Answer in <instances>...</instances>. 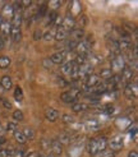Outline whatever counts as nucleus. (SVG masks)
Listing matches in <instances>:
<instances>
[{
	"label": "nucleus",
	"instance_id": "nucleus-8",
	"mask_svg": "<svg viewBox=\"0 0 138 157\" xmlns=\"http://www.w3.org/2000/svg\"><path fill=\"white\" fill-rule=\"evenodd\" d=\"M86 150L91 156H97L98 155V146H97V138H91L87 144H86Z\"/></svg>",
	"mask_w": 138,
	"mask_h": 157
},
{
	"label": "nucleus",
	"instance_id": "nucleus-47",
	"mask_svg": "<svg viewBox=\"0 0 138 157\" xmlns=\"http://www.w3.org/2000/svg\"><path fill=\"white\" fill-rule=\"evenodd\" d=\"M45 157H55V156H54V155H50V156H45Z\"/></svg>",
	"mask_w": 138,
	"mask_h": 157
},
{
	"label": "nucleus",
	"instance_id": "nucleus-16",
	"mask_svg": "<svg viewBox=\"0 0 138 157\" xmlns=\"http://www.w3.org/2000/svg\"><path fill=\"white\" fill-rule=\"evenodd\" d=\"M74 67H75L74 61H67V63H64V64L61 65L60 72L63 73L64 75H71L72 72H73V69H74Z\"/></svg>",
	"mask_w": 138,
	"mask_h": 157
},
{
	"label": "nucleus",
	"instance_id": "nucleus-38",
	"mask_svg": "<svg viewBox=\"0 0 138 157\" xmlns=\"http://www.w3.org/2000/svg\"><path fill=\"white\" fill-rule=\"evenodd\" d=\"M42 65H44L46 69H51V67H52L54 64L51 63V60H50L49 58H46V59H44V60H42Z\"/></svg>",
	"mask_w": 138,
	"mask_h": 157
},
{
	"label": "nucleus",
	"instance_id": "nucleus-12",
	"mask_svg": "<svg viewBox=\"0 0 138 157\" xmlns=\"http://www.w3.org/2000/svg\"><path fill=\"white\" fill-rule=\"evenodd\" d=\"M65 55H67V51H58L55 54H52L51 56L49 58L51 60L52 64H63L64 63V59H65Z\"/></svg>",
	"mask_w": 138,
	"mask_h": 157
},
{
	"label": "nucleus",
	"instance_id": "nucleus-44",
	"mask_svg": "<svg viewBox=\"0 0 138 157\" xmlns=\"http://www.w3.org/2000/svg\"><path fill=\"white\" fill-rule=\"evenodd\" d=\"M4 46H5V41L3 40V38H0V50H3Z\"/></svg>",
	"mask_w": 138,
	"mask_h": 157
},
{
	"label": "nucleus",
	"instance_id": "nucleus-19",
	"mask_svg": "<svg viewBox=\"0 0 138 157\" xmlns=\"http://www.w3.org/2000/svg\"><path fill=\"white\" fill-rule=\"evenodd\" d=\"M0 86L4 88V90H10L13 87V81L9 75H4L2 79H0Z\"/></svg>",
	"mask_w": 138,
	"mask_h": 157
},
{
	"label": "nucleus",
	"instance_id": "nucleus-6",
	"mask_svg": "<svg viewBox=\"0 0 138 157\" xmlns=\"http://www.w3.org/2000/svg\"><path fill=\"white\" fill-rule=\"evenodd\" d=\"M10 28H12V25L9 21H3L2 25H0V38H3L5 41L6 38H9L10 36Z\"/></svg>",
	"mask_w": 138,
	"mask_h": 157
},
{
	"label": "nucleus",
	"instance_id": "nucleus-40",
	"mask_svg": "<svg viewBox=\"0 0 138 157\" xmlns=\"http://www.w3.org/2000/svg\"><path fill=\"white\" fill-rule=\"evenodd\" d=\"M6 129L9 130V132H14L15 129H17V124H15V123H8Z\"/></svg>",
	"mask_w": 138,
	"mask_h": 157
},
{
	"label": "nucleus",
	"instance_id": "nucleus-39",
	"mask_svg": "<svg viewBox=\"0 0 138 157\" xmlns=\"http://www.w3.org/2000/svg\"><path fill=\"white\" fill-rule=\"evenodd\" d=\"M41 146L44 150H50V140H46V139L41 140Z\"/></svg>",
	"mask_w": 138,
	"mask_h": 157
},
{
	"label": "nucleus",
	"instance_id": "nucleus-36",
	"mask_svg": "<svg viewBox=\"0 0 138 157\" xmlns=\"http://www.w3.org/2000/svg\"><path fill=\"white\" fill-rule=\"evenodd\" d=\"M58 17V13L56 12H50V14H49V19H48V23L46 25H51L52 26V23H54V21H55V18Z\"/></svg>",
	"mask_w": 138,
	"mask_h": 157
},
{
	"label": "nucleus",
	"instance_id": "nucleus-5",
	"mask_svg": "<svg viewBox=\"0 0 138 157\" xmlns=\"http://www.w3.org/2000/svg\"><path fill=\"white\" fill-rule=\"evenodd\" d=\"M124 93L128 98H137V95H138V86H137V82L134 81L133 83H128L125 86V90H124Z\"/></svg>",
	"mask_w": 138,
	"mask_h": 157
},
{
	"label": "nucleus",
	"instance_id": "nucleus-29",
	"mask_svg": "<svg viewBox=\"0 0 138 157\" xmlns=\"http://www.w3.org/2000/svg\"><path fill=\"white\" fill-rule=\"evenodd\" d=\"M22 132H23V134H25V137H26V139H27V140H28V139H33V137H35V132H33V129H32V128L26 127V128L23 129Z\"/></svg>",
	"mask_w": 138,
	"mask_h": 157
},
{
	"label": "nucleus",
	"instance_id": "nucleus-17",
	"mask_svg": "<svg viewBox=\"0 0 138 157\" xmlns=\"http://www.w3.org/2000/svg\"><path fill=\"white\" fill-rule=\"evenodd\" d=\"M69 33H71V38H69V40L75 41V42H79L81 38H83V36H84V31L83 29H73Z\"/></svg>",
	"mask_w": 138,
	"mask_h": 157
},
{
	"label": "nucleus",
	"instance_id": "nucleus-9",
	"mask_svg": "<svg viewBox=\"0 0 138 157\" xmlns=\"http://www.w3.org/2000/svg\"><path fill=\"white\" fill-rule=\"evenodd\" d=\"M74 21H75V18H73L69 14H67V17L63 18V22H61V26L60 27L63 28V29H65L67 32L69 33L71 31L74 29Z\"/></svg>",
	"mask_w": 138,
	"mask_h": 157
},
{
	"label": "nucleus",
	"instance_id": "nucleus-1",
	"mask_svg": "<svg viewBox=\"0 0 138 157\" xmlns=\"http://www.w3.org/2000/svg\"><path fill=\"white\" fill-rule=\"evenodd\" d=\"M81 93V91L78 88H74V90H71V91H65L60 95V100L63 101L64 104H74L77 97H78V95Z\"/></svg>",
	"mask_w": 138,
	"mask_h": 157
},
{
	"label": "nucleus",
	"instance_id": "nucleus-13",
	"mask_svg": "<svg viewBox=\"0 0 138 157\" xmlns=\"http://www.w3.org/2000/svg\"><path fill=\"white\" fill-rule=\"evenodd\" d=\"M71 17H78L81 14V3L79 2H72L69 4V13H68Z\"/></svg>",
	"mask_w": 138,
	"mask_h": 157
},
{
	"label": "nucleus",
	"instance_id": "nucleus-24",
	"mask_svg": "<svg viewBox=\"0 0 138 157\" xmlns=\"http://www.w3.org/2000/svg\"><path fill=\"white\" fill-rule=\"evenodd\" d=\"M100 79H105L107 81L109 78L113 77V70L110 68H105V69H101V72H100Z\"/></svg>",
	"mask_w": 138,
	"mask_h": 157
},
{
	"label": "nucleus",
	"instance_id": "nucleus-28",
	"mask_svg": "<svg viewBox=\"0 0 138 157\" xmlns=\"http://www.w3.org/2000/svg\"><path fill=\"white\" fill-rule=\"evenodd\" d=\"M58 140H59L61 144H68V143L72 142V136L68 134V133H63V134H60V137H59Z\"/></svg>",
	"mask_w": 138,
	"mask_h": 157
},
{
	"label": "nucleus",
	"instance_id": "nucleus-15",
	"mask_svg": "<svg viewBox=\"0 0 138 157\" xmlns=\"http://www.w3.org/2000/svg\"><path fill=\"white\" fill-rule=\"evenodd\" d=\"M45 117H46V120H49V121H56V119L59 117L58 110L52 109V107L46 109V111H45Z\"/></svg>",
	"mask_w": 138,
	"mask_h": 157
},
{
	"label": "nucleus",
	"instance_id": "nucleus-27",
	"mask_svg": "<svg viewBox=\"0 0 138 157\" xmlns=\"http://www.w3.org/2000/svg\"><path fill=\"white\" fill-rule=\"evenodd\" d=\"M10 58L9 56H6V55H3V56H0V69H5L10 65Z\"/></svg>",
	"mask_w": 138,
	"mask_h": 157
},
{
	"label": "nucleus",
	"instance_id": "nucleus-3",
	"mask_svg": "<svg viewBox=\"0 0 138 157\" xmlns=\"http://www.w3.org/2000/svg\"><path fill=\"white\" fill-rule=\"evenodd\" d=\"M100 82H101V79H100V77H98L97 74H94V73L83 78L84 88H87V90H91V88L97 87V86L100 84Z\"/></svg>",
	"mask_w": 138,
	"mask_h": 157
},
{
	"label": "nucleus",
	"instance_id": "nucleus-35",
	"mask_svg": "<svg viewBox=\"0 0 138 157\" xmlns=\"http://www.w3.org/2000/svg\"><path fill=\"white\" fill-rule=\"evenodd\" d=\"M60 5H61V2H50L48 4V6L50 8V9H52L51 12H55L58 8H60Z\"/></svg>",
	"mask_w": 138,
	"mask_h": 157
},
{
	"label": "nucleus",
	"instance_id": "nucleus-20",
	"mask_svg": "<svg viewBox=\"0 0 138 157\" xmlns=\"http://www.w3.org/2000/svg\"><path fill=\"white\" fill-rule=\"evenodd\" d=\"M10 37L13 38L14 42L21 41V38H22L21 27H12V28H10Z\"/></svg>",
	"mask_w": 138,
	"mask_h": 157
},
{
	"label": "nucleus",
	"instance_id": "nucleus-11",
	"mask_svg": "<svg viewBox=\"0 0 138 157\" xmlns=\"http://www.w3.org/2000/svg\"><path fill=\"white\" fill-rule=\"evenodd\" d=\"M13 14H14V8H13V5L12 4H5L4 6H3V12H2V18H3V21H12V18H13Z\"/></svg>",
	"mask_w": 138,
	"mask_h": 157
},
{
	"label": "nucleus",
	"instance_id": "nucleus-48",
	"mask_svg": "<svg viewBox=\"0 0 138 157\" xmlns=\"http://www.w3.org/2000/svg\"><path fill=\"white\" fill-rule=\"evenodd\" d=\"M3 150V148H2V143H0V151H2Z\"/></svg>",
	"mask_w": 138,
	"mask_h": 157
},
{
	"label": "nucleus",
	"instance_id": "nucleus-4",
	"mask_svg": "<svg viewBox=\"0 0 138 157\" xmlns=\"http://www.w3.org/2000/svg\"><path fill=\"white\" fill-rule=\"evenodd\" d=\"M123 146H124V142H123L121 136H115L110 140H107V147H109V150L114 152H118L119 150H121Z\"/></svg>",
	"mask_w": 138,
	"mask_h": 157
},
{
	"label": "nucleus",
	"instance_id": "nucleus-30",
	"mask_svg": "<svg viewBox=\"0 0 138 157\" xmlns=\"http://www.w3.org/2000/svg\"><path fill=\"white\" fill-rule=\"evenodd\" d=\"M14 98L17 102H21V101L23 100V91L21 87H15L14 90Z\"/></svg>",
	"mask_w": 138,
	"mask_h": 157
},
{
	"label": "nucleus",
	"instance_id": "nucleus-31",
	"mask_svg": "<svg viewBox=\"0 0 138 157\" xmlns=\"http://www.w3.org/2000/svg\"><path fill=\"white\" fill-rule=\"evenodd\" d=\"M13 119L15 121H22L23 119H25V115H23L22 110H14L13 111Z\"/></svg>",
	"mask_w": 138,
	"mask_h": 157
},
{
	"label": "nucleus",
	"instance_id": "nucleus-41",
	"mask_svg": "<svg viewBox=\"0 0 138 157\" xmlns=\"http://www.w3.org/2000/svg\"><path fill=\"white\" fill-rule=\"evenodd\" d=\"M41 36H42V32H41L40 29H37L36 32L33 33V40H40V38H41Z\"/></svg>",
	"mask_w": 138,
	"mask_h": 157
},
{
	"label": "nucleus",
	"instance_id": "nucleus-33",
	"mask_svg": "<svg viewBox=\"0 0 138 157\" xmlns=\"http://www.w3.org/2000/svg\"><path fill=\"white\" fill-rule=\"evenodd\" d=\"M54 37H55V32H54V31H51V29L46 31V32L44 33V38H45L46 41H50V40H52Z\"/></svg>",
	"mask_w": 138,
	"mask_h": 157
},
{
	"label": "nucleus",
	"instance_id": "nucleus-23",
	"mask_svg": "<svg viewBox=\"0 0 138 157\" xmlns=\"http://www.w3.org/2000/svg\"><path fill=\"white\" fill-rule=\"evenodd\" d=\"M88 109V105L87 104H83V102H74L72 105V110L74 113H82V111H86Z\"/></svg>",
	"mask_w": 138,
	"mask_h": 157
},
{
	"label": "nucleus",
	"instance_id": "nucleus-21",
	"mask_svg": "<svg viewBox=\"0 0 138 157\" xmlns=\"http://www.w3.org/2000/svg\"><path fill=\"white\" fill-rule=\"evenodd\" d=\"M13 133H14V139L17 140L19 144H26V143H27V139H26V137H25V134H23L22 130L15 129Z\"/></svg>",
	"mask_w": 138,
	"mask_h": 157
},
{
	"label": "nucleus",
	"instance_id": "nucleus-32",
	"mask_svg": "<svg viewBox=\"0 0 138 157\" xmlns=\"http://www.w3.org/2000/svg\"><path fill=\"white\" fill-rule=\"evenodd\" d=\"M114 156H115V152L111 151V150H107V148L105 151L98 153V157H114Z\"/></svg>",
	"mask_w": 138,
	"mask_h": 157
},
{
	"label": "nucleus",
	"instance_id": "nucleus-18",
	"mask_svg": "<svg viewBox=\"0 0 138 157\" xmlns=\"http://www.w3.org/2000/svg\"><path fill=\"white\" fill-rule=\"evenodd\" d=\"M118 49L119 52L128 51L132 49V42H130V40H118Z\"/></svg>",
	"mask_w": 138,
	"mask_h": 157
},
{
	"label": "nucleus",
	"instance_id": "nucleus-45",
	"mask_svg": "<svg viewBox=\"0 0 138 157\" xmlns=\"http://www.w3.org/2000/svg\"><path fill=\"white\" fill-rule=\"evenodd\" d=\"M25 157H38V156H37V153H36V152H31V153H28L27 156L25 155Z\"/></svg>",
	"mask_w": 138,
	"mask_h": 157
},
{
	"label": "nucleus",
	"instance_id": "nucleus-37",
	"mask_svg": "<svg viewBox=\"0 0 138 157\" xmlns=\"http://www.w3.org/2000/svg\"><path fill=\"white\" fill-rule=\"evenodd\" d=\"M13 157H25V150L22 148H17L13 151Z\"/></svg>",
	"mask_w": 138,
	"mask_h": 157
},
{
	"label": "nucleus",
	"instance_id": "nucleus-22",
	"mask_svg": "<svg viewBox=\"0 0 138 157\" xmlns=\"http://www.w3.org/2000/svg\"><path fill=\"white\" fill-rule=\"evenodd\" d=\"M68 35H69V33L67 32L65 29H63L61 27H59V28L55 31V37H54V38H55L56 41H64L65 38L68 37Z\"/></svg>",
	"mask_w": 138,
	"mask_h": 157
},
{
	"label": "nucleus",
	"instance_id": "nucleus-26",
	"mask_svg": "<svg viewBox=\"0 0 138 157\" xmlns=\"http://www.w3.org/2000/svg\"><path fill=\"white\" fill-rule=\"evenodd\" d=\"M86 127L88 130H97L100 128V123L95 119H90L86 121Z\"/></svg>",
	"mask_w": 138,
	"mask_h": 157
},
{
	"label": "nucleus",
	"instance_id": "nucleus-46",
	"mask_svg": "<svg viewBox=\"0 0 138 157\" xmlns=\"http://www.w3.org/2000/svg\"><path fill=\"white\" fill-rule=\"evenodd\" d=\"M2 22H3V18H2V15H0V25H2Z\"/></svg>",
	"mask_w": 138,
	"mask_h": 157
},
{
	"label": "nucleus",
	"instance_id": "nucleus-10",
	"mask_svg": "<svg viewBox=\"0 0 138 157\" xmlns=\"http://www.w3.org/2000/svg\"><path fill=\"white\" fill-rule=\"evenodd\" d=\"M134 75V70L130 69L129 67H125L121 70V77H120V82H125V83H132Z\"/></svg>",
	"mask_w": 138,
	"mask_h": 157
},
{
	"label": "nucleus",
	"instance_id": "nucleus-43",
	"mask_svg": "<svg viewBox=\"0 0 138 157\" xmlns=\"http://www.w3.org/2000/svg\"><path fill=\"white\" fill-rule=\"evenodd\" d=\"M128 157H138V152L137 151H130L128 153Z\"/></svg>",
	"mask_w": 138,
	"mask_h": 157
},
{
	"label": "nucleus",
	"instance_id": "nucleus-2",
	"mask_svg": "<svg viewBox=\"0 0 138 157\" xmlns=\"http://www.w3.org/2000/svg\"><path fill=\"white\" fill-rule=\"evenodd\" d=\"M127 67V63L123 55H115L111 60V70H115V72H121L123 69Z\"/></svg>",
	"mask_w": 138,
	"mask_h": 157
},
{
	"label": "nucleus",
	"instance_id": "nucleus-14",
	"mask_svg": "<svg viewBox=\"0 0 138 157\" xmlns=\"http://www.w3.org/2000/svg\"><path fill=\"white\" fill-rule=\"evenodd\" d=\"M50 150L55 156H59L63 153V144H61L58 139H54L50 142Z\"/></svg>",
	"mask_w": 138,
	"mask_h": 157
},
{
	"label": "nucleus",
	"instance_id": "nucleus-25",
	"mask_svg": "<svg viewBox=\"0 0 138 157\" xmlns=\"http://www.w3.org/2000/svg\"><path fill=\"white\" fill-rule=\"evenodd\" d=\"M97 146H98V153L105 151L107 148V139L105 137H98L97 138Z\"/></svg>",
	"mask_w": 138,
	"mask_h": 157
},
{
	"label": "nucleus",
	"instance_id": "nucleus-34",
	"mask_svg": "<svg viewBox=\"0 0 138 157\" xmlns=\"http://www.w3.org/2000/svg\"><path fill=\"white\" fill-rule=\"evenodd\" d=\"M61 119H63V121L67 123V124H72V123H74V117H73L72 115H69V114H64L63 116H61Z\"/></svg>",
	"mask_w": 138,
	"mask_h": 157
},
{
	"label": "nucleus",
	"instance_id": "nucleus-7",
	"mask_svg": "<svg viewBox=\"0 0 138 157\" xmlns=\"http://www.w3.org/2000/svg\"><path fill=\"white\" fill-rule=\"evenodd\" d=\"M90 49H91L90 42L87 40H81L78 44H77L74 50L78 52V55H87L88 51H90Z\"/></svg>",
	"mask_w": 138,
	"mask_h": 157
},
{
	"label": "nucleus",
	"instance_id": "nucleus-42",
	"mask_svg": "<svg viewBox=\"0 0 138 157\" xmlns=\"http://www.w3.org/2000/svg\"><path fill=\"white\" fill-rule=\"evenodd\" d=\"M2 101H3V105H4V107H5V109H12V104H10L6 98H3Z\"/></svg>",
	"mask_w": 138,
	"mask_h": 157
}]
</instances>
